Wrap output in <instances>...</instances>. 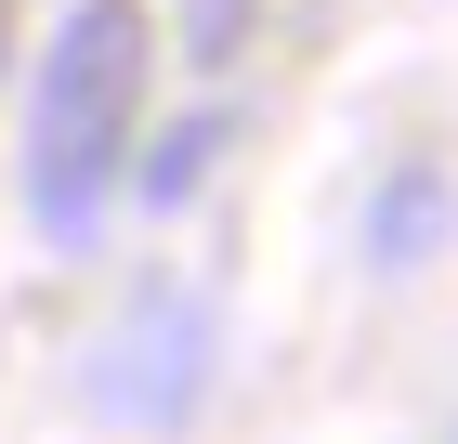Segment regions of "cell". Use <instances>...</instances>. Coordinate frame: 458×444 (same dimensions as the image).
<instances>
[{
    "label": "cell",
    "mask_w": 458,
    "mask_h": 444,
    "mask_svg": "<svg viewBox=\"0 0 458 444\" xmlns=\"http://www.w3.org/2000/svg\"><path fill=\"white\" fill-rule=\"evenodd\" d=\"M131 105H144V0H92L53 27V66H39V118H27V197L53 236L92 222L118 144H131Z\"/></svg>",
    "instance_id": "6da1fadb"
}]
</instances>
